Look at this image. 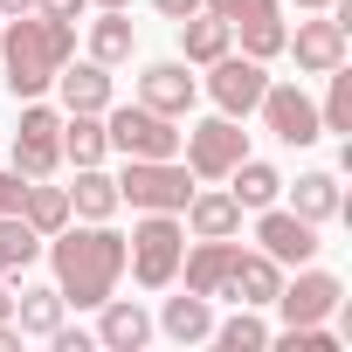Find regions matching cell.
Masks as SVG:
<instances>
[{
  "label": "cell",
  "instance_id": "cell-35",
  "mask_svg": "<svg viewBox=\"0 0 352 352\" xmlns=\"http://www.w3.org/2000/svg\"><path fill=\"white\" fill-rule=\"evenodd\" d=\"M49 345H56V352H90L97 338H90V331H69V324H56V331H49Z\"/></svg>",
  "mask_w": 352,
  "mask_h": 352
},
{
  "label": "cell",
  "instance_id": "cell-16",
  "mask_svg": "<svg viewBox=\"0 0 352 352\" xmlns=\"http://www.w3.org/2000/svg\"><path fill=\"white\" fill-rule=\"evenodd\" d=\"M56 90H63V111H111V69L104 63H63Z\"/></svg>",
  "mask_w": 352,
  "mask_h": 352
},
{
  "label": "cell",
  "instance_id": "cell-23",
  "mask_svg": "<svg viewBox=\"0 0 352 352\" xmlns=\"http://www.w3.org/2000/svg\"><path fill=\"white\" fill-rule=\"evenodd\" d=\"M63 152H69L76 166H97V159L111 152V138H104V111H69V118H63Z\"/></svg>",
  "mask_w": 352,
  "mask_h": 352
},
{
  "label": "cell",
  "instance_id": "cell-30",
  "mask_svg": "<svg viewBox=\"0 0 352 352\" xmlns=\"http://www.w3.org/2000/svg\"><path fill=\"white\" fill-rule=\"evenodd\" d=\"M283 42H290V28H283V14H263V21H242V56H256V63H270V56H283Z\"/></svg>",
  "mask_w": 352,
  "mask_h": 352
},
{
  "label": "cell",
  "instance_id": "cell-17",
  "mask_svg": "<svg viewBox=\"0 0 352 352\" xmlns=\"http://www.w3.org/2000/svg\"><path fill=\"white\" fill-rule=\"evenodd\" d=\"M97 311H104V324H97V345H111V352H138V345L152 338V318H145L138 304H124V297H104Z\"/></svg>",
  "mask_w": 352,
  "mask_h": 352
},
{
  "label": "cell",
  "instance_id": "cell-36",
  "mask_svg": "<svg viewBox=\"0 0 352 352\" xmlns=\"http://www.w3.org/2000/svg\"><path fill=\"white\" fill-rule=\"evenodd\" d=\"M90 0H35V14H56V21H76Z\"/></svg>",
  "mask_w": 352,
  "mask_h": 352
},
{
  "label": "cell",
  "instance_id": "cell-15",
  "mask_svg": "<svg viewBox=\"0 0 352 352\" xmlns=\"http://www.w3.org/2000/svg\"><path fill=\"white\" fill-rule=\"evenodd\" d=\"M276 290H283V263H270V256H235L221 297H235L242 311H256V304H276Z\"/></svg>",
  "mask_w": 352,
  "mask_h": 352
},
{
  "label": "cell",
  "instance_id": "cell-33",
  "mask_svg": "<svg viewBox=\"0 0 352 352\" xmlns=\"http://www.w3.org/2000/svg\"><path fill=\"white\" fill-rule=\"evenodd\" d=\"M283 345L290 352H338V338L324 324H283Z\"/></svg>",
  "mask_w": 352,
  "mask_h": 352
},
{
  "label": "cell",
  "instance_id": "cell-34",
  "mask_svg": "<svg viewBox=\"0 0 352 352\" xmlns=\"http://www.w3.org/2000/svg\"><path fill=\"white\" fill-rule=\"evenodd\" d=\"M21 194H28V180L8 166V173H0V214H21Z\"/></svg>",
  "mask_w": 352,
  "mask_h": 352
},
{
  "label": "cell",
  "instance_id": "cell-24",
  "mask_svg": "<svg viewBox=\"0 0 352 352\" xmlns=\"http://www.w3.org/2000/svg\"><path fill=\"white\" fill-rule=\"evenodd\" d=\"M14 324H21V338H49V331L63 324V290H56V283L21 290V297H14Z\"/></svg>",
  "mask_w": 352,
  "mask_h": 352
},
{
  "label": "cell",
  "instance_id": "cell-21",
  "mask_svg": "<svg viewBox=\"0 0 352 352\" xmlns=\"http://www.w3.org/2000/svg\"><path fill=\"white\" fill-rule=\"evenodd\" d=\"M180 214H187L194 235H235V228H242V201H235V194H187Z\"/></svg>",
  "mask_w": 352,
  "mask_h": 352
},
{
  "label": "cell",
  "instance_id": "cell-29",
  "mask_svg": "<svg viewBox=\"0 0 352 352\" xmlns=\"http://www.w3.org/2000/svg\"><path fill=\"white\" fill-rule=\"evenodd\" d=\"M208 338H214L221 352H263V345H276V331H270L263 318H249V311H235V318H228V324H214Z\"/></svg>",
  "mask_w": 352,
  "mask_h": 352
},
{
  "label": "cell",
  "instance_id": "cell-4",
  "mask_svg": "<svg viewBox=\"0 0 352 352\" xmlns=\"http://www.w3.org/2000/svg\"><path fill=\"white\" fill-rule=\"evenodd\" d=\"M187 194H194V173L180 159H124V173H118V201H131L145 214H180Z\"/></svg>",
  "mask_w": 352,
  "mask_h": 352
},
{
  "label": "cell",
  "instance_id": "cell-40",
  "mask_svg": "<svg viewBox=\"0 0 352 352\" xmlns=\"http://www.w3.org/2000/svg\"><path fill=\"white\" fill-rule=\"evenodd\" d=\"M297 8H338V0H297Z\"/></svg>",
  "mask_w": 352,
  "mask_h": 352
},
{
  "label": "cell",
  "instance_id": "cell-12",
  "mask_svg": "<svg viewBox=\"0 0 352 352\" xmlns=\"http://www.w3.org/2000/svg\"><path fill=\"white\" fill-rule=\"evenodd\" d=\"M194 97H201L194 63H152V69L138 76V104H145V111H159V118H187V111H194Z\"/></svg>",
  "mask_w": 352,
  "mask_h": 352
},
{
  "label": "cell",
  "instance_id": "cell-6",
  "mask_svg": "<svg viewBox=\"0 0 352 352\" xmlns=\"http://www.w3.org/2000/svg\"><path fill=\"white\" fill-rule=\"evenodd\" d=\"M63 166V111L49 104H21V131H14V173L21 180H49V173Z\"/></svg>",
  "mask_w": 352,
  "mask_h": 352
},
{
  "label": "cell",
  "instance_id": "cell-7",
  "mask_svg": "<svg viewBox=\"0 0 352 352\" xmlns=\"http://www.w3.org/2000/svg\"><path fill=\"white\" fill-rule=\"evenodd\" d=\"M235 159H249V131L235 118H208L187 131V173L194 180H228Z\"/></svg>",
  "mask_w": 352,
  "mask_h": 352
},
{
  "label": "cell",
  "instance_id": "cell-3",
  "mask_svg": "<svg viewBox=\"0 0 352 352\" xmlns=\"http://www.w3.org/2000/svg\"><path fill=\"white\" fill-rule=\"evenodd\" d=\"M180 256H187V228L173 214H145L131 235H124V263L145 290H166L173 276H180Z\"/></svg>",
  "mask_w": 352,
  "mask_h": 352
},
{
  "label": "cell",
  "instance_id": "cell-9",
  "mask_svg": "<svg viewBox=\"0 0 352 352\" xmlns=\"http://www.w3.org/2000/svg\"><path fill=\"white\" fill-rule=\"evenodd\" d=\"M256 111H263V124H270L283 145H311V138H324V124H318V104H311L297 83H270Z\"/></svg>",
  "mask_w": 352,
  "mask_h": 352
},
{
  "label": "cell",
  "instance_id": "cell-31",
  "mask_svg": "<svg viewBox=\"0 0 352 352\" xmlns=\"http://www.w3.org/2000/svg\"><path fill=\"white\" fill-rule=\"evenodd\" d=\"M318 124H324V131H352V76H345V63L331 69V97H324Z\"/></svg>",
  "mask_w": 352,
  "mask_h": 352
},
{
  "label": "cell",
  "instance_id": "cell-13",
  "mask_svg": "<svg viewBox=\"0 0 352 352\" xmlns=\"http://www.w3.org/2000/svg\"><path fill=\"white\" fill-rule=\"evenodd\" d=\"M235 256H242V242H235V235H201V249H194V256H180L187 290H194V297H221V290H228Z\"/></svg>",
  "mask_w": 352,
  "mask_h": 352
},
{
  "label": "cell",
  "instance_id": "cell-25",
  "mask_svg": "<svg viewBox=\"0 0 352 352\" xmlns=\"http://www.w3.org/2000/svg\"><path fill=\"white\" fill-rule=\"evenodd\" d=\"M228 180H235L228 194H235L242 208H270V201L283 194V173H276L270 159H235V173H228Z\"/></svg>",
  "mask_w": 352,
  "mask_h": 352
},
{
  "label": "cell",
  "instance_id": "cell-5",
  "mask_svg": "<svg viewBox=\"0 0 352 352\" xmlns=\"http://www.w3.org/2000/svg\"><path fill=\"white\" fill-rule=\"evenodd\" d=\"M104 138H111V152H124V159H180V131H173V118H159V111H145V104L104 111Z\"/></svg>",
  "mask_w": 352,
  "mask_h": 352
},
{
  "label": "cell",
  "instance_id": "cell-41",
  "mask_svg": "<svg viewBox=\"0 0 352 352\" xmlns=\"http://www.w3.org/2000/svg\"><path fill=\"white\" fill-rule=\"evenodd\" d=\"M97 8H131V0H97Z\"/></svg>",
  "mask_w": 352,
  "mask_h": 352
},
{
  "label": "cell",
  "instance_id": "cell-1",
  "mask_svg": "<svg viewBox=\"0 0 352 352\" xmlns=\"http://www.w3.org/2000/svg\"><path fill=\"white\" fill-rule=\"evenodd\" d=\"M69 56H76V21H56V14H14V21H8V35H0L8 97H14V104L42 97Z\"/></svg>",
  "mask_w": 352,
  "mask_h": 352
},
{
  "label": "cell",
  "instance_id": "cell-2",
  "mask_svg": "<svg viewBox=\"0 0 352 352\" xmlns=\"http://www.w3.org/2000/svg\"><path fill=\"white\" fill-rule=\"evenodd\" d=\"M49 256H56V290H63V304H104V297L118 290V276H124V235H111L104 221L63 228Z\"/></svg>",
  "mask_w": 352,
  "mask_h": 352
},
{
  "label": "cell",
  "instance_id": "cell-27",
  "mask_svg": "<svg viewBox=\"0 0 352 352\" xmlns=\"http://www.w3.org/2000/svg\"><path fill=\"white\" fill-rule=\"evenodd\" d=\"M42 256V235L21 221V214H0V276H14V270H28Z\"/></svg>",
  "mask_w": 352,
  "mask_h": 352
},
{
  "label": "cell",
  "instance_id": "cell-28",
  "mask_svg": "<svg viewBox=\"0 0 352 352\" xmlns=\"http://www.w3.org/2000/svg\"><path fill=\"white\" fill-rule=\"evenodd\" d=\"M345 201H338V180H331V173H304V180H297V208L290 214H304V221H331Z\"/></svg>",
  "mask_w": 352,
  "mask_h": 352
},
{
  "label": "cell",
  "instance_id": "cell-10",
  "mask_svg": "<svg viewBox=\"0 0 352 352\" xmlns=\"http://www.w3.org/2000/svg\"><path fill=\"white\" fill-rule=\"evenodd\" d=\"M338 297H345V283L331 270H304L297 283L276 290V311H283V324H324L338 311Z\"/></svg>",
  "mask_w": 352,
  "mask_h": 352
},
{
  "label": "cell",
  "instance_id": "cell-19",
  "mask_svg": "<svg viewBox=\"0 0 352 352\" xmlns=\"http://www.w3.org/2000/svg\"><path fill=\"white\" fill-rule=\"evenodd\" d=\"M69 214H83V221H111V214H118V180H111V173H97V166H76Z\"/></svg>",
  "mask_w": 352,
  "mask_h": 352
},
{
  "label": "cell",
  "instance_id": "cell-8",
  "mask_svg": "<svg viewBox=\"0 0 352 352\" xmlns=\"http://www.w3.org/2000/svg\"><path fill=\"white\" fill-rule=\"evenodd\" d=\"M208 69H214V76H208V97L221 104V118H249V111L263 104V90H270V76H263L256 56H214Z\"/></svg>",
  "mask_w": 352,
  "mask_h": 352
},
{
  "label": "cell",
  "instance_id": "cell-37",
  "mask_svg": "<svg viewBox=\"0 0 352 352\" xmlns=\"http://www.w3.org/2000/svg\"><path fill=\"white\" fill-rule=\"evenodd\" d=\"M152 8H159L166 21H187V14H201V0H152Z\"/></svg>",
  "mask_w": 352,
  "mask_h": 352
},
{
  "label": "cell",
  "instance_id": "cell-32",
  "mask_svg": "<svg viewBox=\"0 0 352 352\" xmlns=\"http://www.w3.org/2000/svg\"><path fill=\"white\" fill-rule=\"evenodd\" d=\"M208 14H221L228 28H242V21H263V14H276V0H201Z\"/></svg>",
  "mask_w": 352,
  "mask_h": 352
},
{
  "label": "cell",
  "instance_id": "cell-18",
  "mask_svg": "<svg viewBox=\"0 0 352 352\" xmlns=\"http://www.w3.org/2000/svg\"><path fill=\"white\" fill-rule=\"evenodd\" d=\"M21 221L49 242V235H63L69 228V187H42V180H28V194H21Z\"/></svg>",
  "mask_w": 352,
  "mask_h": 352
},
{
  "label": "cell",
  "instance_id": "cell-11",
  "mask_svg": "<svg viewBox=\"0 0 352 352\" xmlns=\"http://www.w3.org/2000/svg\"><path fill=\"white\" fill-rule=\"evenodd\" d=\"M256 242H263V256H270V263H311V256H318V221L283 214V208L270 201V208H263V221H256Z\"/></svg>",
  "mask_w": 352,
  "mask_h": 352
},
{
  "label": "cell",
  "instance_id": "cell-26",
  "mask_svg": "<svg viewBox=\"0 0 352 352\" xmlns=\"http://www.w3.org/2000/svg\"><path fill=\"white\" fill-rule=\"evenodd\" d=\"M159 324H166V338L194 345V338H208V331H214V311H208V297H194V290H187V297H166V318H159Z\"/></svg>",
  "mask_w": 352,
  "mask_h": 352
},
{
  "label": "cell",
  "instance_id": "cell-20",
  "mask_svg": "<svg viewBox=\"0 0 352 352\" xmlns=\"http://www.w3.org/2000/svg\"><path fill=\"white\" fill-rule=\"evenodd\" d=\"M131 42H138V35H131V14H124V8H104V14L90 21V63H104V69H111V63H131Z\"/></svg>",
  "mask_w": 352,
  "mask_h": 352
},
{
  "label": "cell",
  "instance_id": "cell-39",
  "mask_svg": "<svg viewBox=\"0 0 352 352\" xmlns=\"http://www.w3.org/2000/svg\"><path fill=\"white\" fill-rule=\"evenodd\" d=\"M0 318H14V297H8V283H0Z\"/></svg>",
  "mask_w": 352,
  "mask_h": 352
},
{
  "label": "cell",
  "instance_id": "cell-38",
  "mask_svg": "<svg viewBox=\"0 0 352 352\" xmlns=\"http://www.w3.org/2000/svg\"><path fill=\"white\" fill-rule=\"evenodd\" d=\"M0 14H8V21L14 14H35V0H0Z\"/></svg>",
  "mask_w": 352,
  "mask_h": 352
},
{
  "label": "cell",
  "instance_id": "cell-14",
  "mask_svg": "<svg viewBox=\"0 0 352 352\" xmlns=\"http://www.w3.org/2000/svg\"><path fill=\"white\" fill-rule=\"evenodd\" d=\"M283 49H297V69L331 76V69L345 63V21H338V14H331V21H297V42H283Z\"/></svg>",
  "mask_w": 352,
  "mask_h": 352
},
{
  "label": "cell",
  "instance_id": "cell-22",
  "mask_svg": "<svg viewBox=\"0 0 352 352\" xmlns=\"http://www.w3.org/2000/svg\"><path fill=\"white\" fill-rule=\"evenodd\" d=\"M228 42H235V28H228L221 14H187V21H180L187 63H214V56H228Z\"/></svg>",
  "mask_w": 352,
  "mask_h": 352
}]
</instances>
